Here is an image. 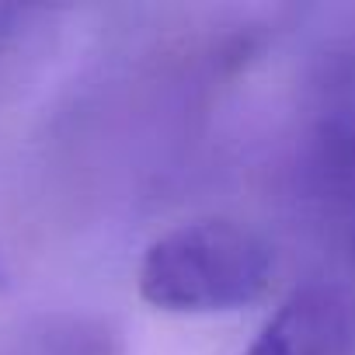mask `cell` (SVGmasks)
<instances>
[{
  "label": "cell",
  "instance_id": "6da1fadb",
  "mask_svg": "<svg viewBox=\"0 0 355 355\" xmlns=\"http://www.w3.org/2000/svg\"><path fill=\"white\" fill-rule=\"evenodd\" d=\"M275 272L261 234L234 220H196L160 234L139 261V296L171 313H223L258 303Z\"/></svg>",
  "mask_w": 355,
  "mask_h": 355
},
{
  "label": "cell",
  "instance_id": "7a4b0ae2",
  "mask_svg": "<svg viewBox=\"0 0 355 355\" xmlns=\"http://www.w3.org/2000/svg\"><path fill=\"white\" fill-rule=\"evenodd\" d=\"M244 355H355V320L338 289L293 293L258 331Z\"/></svg>",
  "mask_w": 355,
  "mask_h": 355
}]
</instances>
